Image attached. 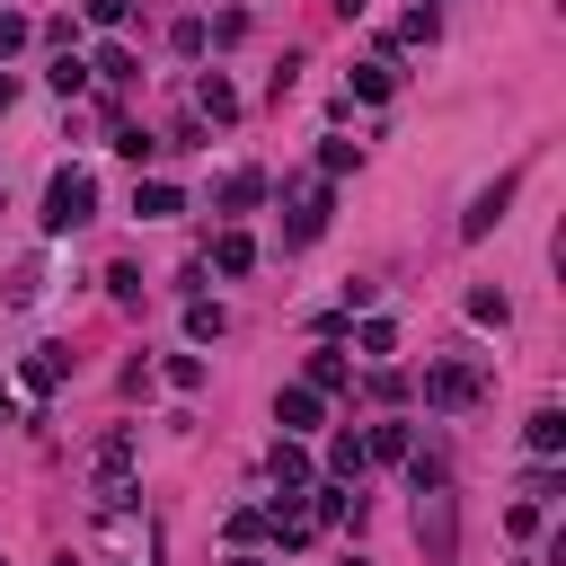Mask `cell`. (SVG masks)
<instances>
[{"label": "cell", "instance_id": "52a82bcc", "mask_svg": "<svg viewBox=\"0 0 566 566\" xmlns=\"http://www.w3.org/2000/svg\"><path fill=\"white\" fill-rule=\"evenodd\" d=\"M266 469H274V487H283V495H274V505H293V495H302V487H310V452H302V443H293V434H283V443H274V452H266Z\"/></svg>", "mask_w": 566, "mask_h": 566}, {"label": "cell", "instance_id": "6da1fadb", "mask_svg": "<svg viewBox=\"0 0 566 566\" xmlns=\"http://www.w3.org/2000/svg\"><path fill=\"white\" fill-rule=\"evenodd\" d=\"M98 212V177L89 169H53V186H45V231L62 239V231H81Z\"/></svg>", "mask_w": 566, "mask_h": 566}, {"label": "cell", "instance_id": "7402d4cb", "mask_svg": "<svg viewBox=\"0 0 566 566\" xmlns=\"http://www.w3.org/2000/svg\"><path fill=\"white\" fill-rule=\"evenodd\" d=\"M98 81H133V53L124 45H98Z\"/></svg>", "mask_w": 566, "mask_h": 566}, {"label": "cell", "instance_id": "277c9868", "mask_svg": "<svg viewBox=\"0 0 566 566\" xmlns=\"http://www.w3.org/2000/svg\"><path fill=\"white\" fill-rule=\"evenodd\" d=\"M19 381H27V398H53L71 381V345H36L27 364H19Z\"/></svg>", "mask_w": 566, "mask_h": 566}, {"label": "cell", "instance_id": "2e32d148", "mask_svg": "<svg viewBox=\"0 0 566 566\" xmlns=\"http://www.w3.org/2000/svg\"><path fill=\"white\" fill-rule=\"evenodd\" d=\"M36 302H45V266L27 257V266L10 274V310H36Z\"/></svg>", "mask_w": 566, "mask_h": 566}, {"label": "cell", "instance_id": "603a6c76", "mask_svg": "<svg viewBox=\"0 0 566 566\" xmlns=\"http://www.w3.org/2000/svg\"><path fill=\"white\" fill-rule=\"evenodd\" d=\"M124 10H133V0H89V19H98V27H124Z\"/></svg>", "mask_w": 566, "mask_h": 566}, {"label": "cell", "instance_id": "3957f363", "mask_svg": "<svg viewBox=\"0 0 566 566\" xmlns=\"http://www.w3.org/2000/svg\"><path fill=\"white\" fill-rule=\"evenodd\" d=\"M478 390H487L478 364H434V372H424V398H434V407H469Z\"/></svg>", "mask_w": 566, "mask_h": 566}, {"label": "cell", "instance_id": "5b68a950", "mask_svg": "<svg viewBox=\"0 0 566 566\" xmlns=\"http://www.w3.org/2000/svg\"><path fill=\"white\" fill-rule=\"evenodd\" d=\"M319 231H328V186H293V222H283V239L310 248Z\"/></svg>", "mask_w": 566, "mask_h": 566}, {"label": "cell", "instance_id": "9a60e30c", "mask_svg": "<svg viewBox=\"0 0 566 566\" xmlns=\"http://www.w3.org/2000/svg\"><path fill=\"white\" fill-rule=\"evenodd\" d=\"M522 434H531V452H566V416H557V407H540Z\"/></svg>", "mask_w": 566, "mask_h": 566}, {"label": "cell", "instance_id": "4fadbf2b", "mask_svg": "<svg viewBox=\"0 0 566 566\" xmlns=\"http://www.w3.org/2000/svg\"><path fill=\"white\" fill-rule=\"evenodd\" d=\"M390 89H398V62H364V71H354V98H372V107H381Z\"/></svg>", "mask_w": 566, "mask_h": 566}, {"label": "cell", "instance_id": "7c38bea8", "mask_svg": "<svg viewBox=\"0 0 566 566\" xmlns=\"http://www.w3.org/2000/svg\"><path fill=\"white\" fill-rule=\"evenodd\" d=\"M416 443H407V424H372L364 434V460H407Z\"/></svg>", "mask_w": 566, "mask_h": 566}, {"label": "cell", "instance_id": "9c48e42d", "mask_svg": "<svg viewBox=\"0 0 566 566\" xmlns=\"http://www.w3.org/2000/svg\"><path fill=\"white\" fill-rule=\"evenodd\" d=\"M319 407H328V390H310V381L274 398V416H283V434H310V424H319Z\"/></svg>", "mask_w": 566, "mask_h": 566}, {"label": "cell", "instance_id": "e0dca14e", "mask_svg": "<svg viewBox=\"0 0 566 566\" xmlns=\"http://www.w3.org/2000/svg\"><path fill=\"white\" fill-rule=\"evenodd\" d=\"M133 212H142V222H169V212H177V186H133Z\"/></svg>", "mask_w": 566, "mask_h": 566}, {"label": "cell", "instance_id": "8fae6325", "mask_svg": "<svg viewBox=\"0 0 566 566\" xmlns=\"http://www.w3.org/2000/svg\"><path fill=\"white\" fill-rule=\"evenodd\" d=\"M212 266H222V274H248V266H257V239H248V231H222V239H212Z\"/></svg>", "mask_w": 566, "mask_h": 566}, {"label": "cell", "instance_id": "ac0fdd59", "mask_svg": "<svg viewBox=\"0 0 566 566\" xmlns=\"http://www.w3.org/2000/svg\"><path fill=\"white\" fill-rule=\"evenodd\" d=\"M328 469H336V478H364V434H336V443H328Z\"/></svg>", "mask_w": 566, "mask_h": 566}, {"label": "cell", "instance_id": "cb8c5ba5", "mask_svg": "<svg viewBox=\"0 0 566 566\" xmlns=\"http://www.w3.org/2000/svg\"><path fill=\"white\" fill-rule=\"evenodd\" d=\"M27 45V19H10V10H0V53H19Z\"/></svg>", "mask_w": 566, "mask_h": 566}, {"label": "cell", "instance_id": "ba28073f", "mask_svg": "<svg viewBox=\"0 0 566 566\" xmlns=\"http://www.w3.org/2000/svg\"><path fill=\"white\" fill-rule=\"evenodd\" d=\"M505 204H514V177H495V186H487V195L460 212V239H487L495 222H505Z\"/></svg>", "mask_w": 566, "mask_h": 566}, {"label": "cell", "instance_id": "ffe728a7", "mask_svg": "<svg viewBox=\"0 0 566 566\" xmlns=\"http://www.w3.org/2000/svg\"><path fill=\"white\" fill-rule=\"evenodd\" d=\"M469 319H478V328H505L514 310H505V293H487V283H478V293H469Z\"/></svg>", "mask_w": 566, "mask_h": 566}, {"label": "cell", "instance_id": "484cf974", "mask_svg": "<svg viewBox=\"0 0 566 566\" xmlns=\"http://www.w3.org/2000/svg\"><path fill=\"white\" fill-rule=\"evenodd\" d=\"M345 566H364V557H345Z\"/></svg>", "mask_w": 566, "mask_h": 566}, {"label": "cell", "instance_id": "8992f818", "mask_svg": "<svg viewBox=\"0 0 566 566\" xmlns=\"http://www.w3.org/2000/svg\"><path fill=\"white\" fill-rule=\"evenodd\" d=\"M124 469H133V424H115V434L98 443V487H107V505H124Z\"/></svg>", "mask_w": 566, "mask_h": 566}, {"label": "cell", "instance_id": "4316f807", "mask_svg": "<svg viewBox=\"0 0 566 566\" xmlns=\"http://www.w3.org/2000/svg\"><path fill=\"white\" fill-rule=\"evenodd\" d=\"M424 10H434V0H424Z\"/></svg>", "mask_w": 566, "mask_h": 566}, {"label": "cell", "instance_id": "44dd1931", "mask_svg": "<svg viewBox=\"0 0 566 566\" xmlns=\"http://www.w3.org/2000/svg\"><path fill=\"white\" fill-rule=\"evenodd\" d=\"M186 336H195V345H212V336H222V310L195 302V310H186Z\"/></svg>", "mask_w": 566, "mask_h": 566}, {"label": "cell", "instance_id": "5bb4252c", "mask_svg": "<svg viewBox=\"0 0 566 566\" xmlns=\"http://www.w3.org/2000/svg\"><path fill=\"white\" fill-rule=\"evenodd\" d=\"M257 195H266V177H257V169H231V177H222V212H248Z\"/></svg>", "mask_w": 566, "mask_h": 566}, {"label": "cell", "instance_id": "7a4b0ae2", "mask_svg": "<svg viewBox=\"0 0 566 566\" xmlns=\"http://www.w3.org/2000/svg\"><path fill=\"white\" fill-rule=\"evenodd\" d=\"M416 540L434 566H452V487H416Z\"/></svg>", "mask_w": 566, "mask_h": 566}, {"label": "cell", "instance_id": "d6986e66", "mask_svg": "<svg viewBox=\"0 0 566 566\" xmlns=\"http://www.w3.org/2000/svg\"><path fill=\"white\" fill-rule=\"evenodd\" d=\"M310 390H345V354H336V345L310 354Z\"/></svg>", "mask_w": 566, "mask_h": 566}, {"label": "cell", "instance_id": "30bf717a", "mask_svg": "<svg viewBox=\"0 0 566 566\" xmlns=\"http://www.w3.org/2000/svg\"><path fill=\"white\" fill-rule=\"evenodd\" d=\"M195 115H212V124H231V115H239V89L222 81V71H204V81H195Z\"/></svg>", "mask_w": 566, "mask_h": 566}, {"label": "cell", "instance_id": "d4e9b609", "mask_svg": "<svg viewBox=\"0 0 566 566\" xmlns=\"http://www.w3.org/2000/svg\"><path fill=\"white\" fill-rule=\"evenodd\" d=\"M231 566H266V557H231Z\"/></svg>", "mask_w": 566, "mask_h": 566}]
</instances>
